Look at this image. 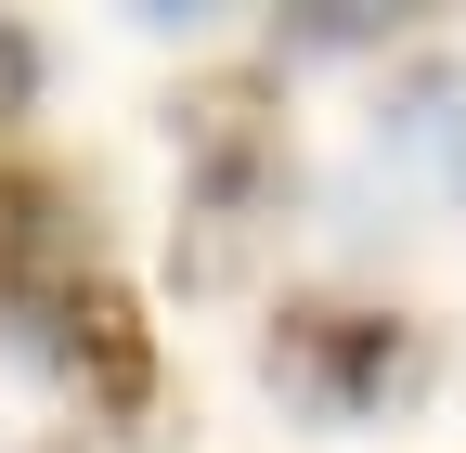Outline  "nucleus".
<instances>
[{
	"mask_svg": "<svg viewBox=\"0 0 466 453\" xmlns=\"http://www.w3.org/2000/svg\"><path fill=\"white\" fill-rule=\"evenodd\" d=\"M39 453H66V440H39Z\"/></svg>",
	"mask_w": 466,
	"mask_h": 453,
	"instance_id": "obj_6",
	"label": "nucleus"
},
{
	"mask_svg": "<svg viewBox=\"0 0 466 453\" xmlns=\"http://www.w3.org/2000/svg\"><path fill=\"white\" fill-rule=\"evenodd\" d=\"M272 388L324 428H363L389 388H415V337L389 311H285L272 324Z\"/></svg>",
	"mask_w": 466,
	"mask_h": 453,
	"instance_id": "obj_2",
	"label": "nucleus"
},
{
	"mask_svg": "<svg viewBox=\"0 0 466 453\" xmlns=\"http://www.w3.org/2000/svg\"><path fill=\"white\" fill-rule=\"evenodd\" d=\"M39 324H52V363H66V376L91 388L104 415H143V402H156V350H143V311L116 298V286H91V272H78L66 298H39Z\"/></svg>",
	"mask_w": 466,
	"mask_h": 453,
	"instance_id": "obj_3",
	"label": "nucleus"
},
{
	"mask_svg": "<svg viewBox=\"0 0 466 453\" xmlns=\"http://www.w3.org/2000/svg\"><path fill=\"white\" fill-rule=\"evenodd\" d=\"M182 156H195V247H182V272H195V286H220V272L247 259V234H259L272 182H285V168H272V130H259V78L195 91Z\"/></svg>",
	"mask_w": 466,
	"mask_h": 453,
	"instance_id": "obj_1",
	"label": "nucleus"
},
{
	"mask_svg": "<svg viewBox=\"0 0 466 453\" xmlns=\"http://www.w3.org/2000/svg\"><path fill=\"white\" fill-rule=\"evenodd\" d=\"M376 156L389 168H428V182L466 195V65H415L389 91V117H376Z\"/></svg>",
	"mask_w": 466,
	"mask_h": 453,
	"instance_id": "obj_4",
	"label": "nucleus"
},
{
	"mask_svg": "<svg viewBox=\"0 0 466 453\" xmlns=\"http://www.w3.org/2000/svg\"><path fill=\"white\" fill-rule=\"evenodd\" d=\"M26 91H39V39L0 26V117H26Z\"/></svg>",
	"mask_w": 466,
	"mask_h": 453,
	"instance_id": "obj_5",
	"label": "nucleus"
}]
</instances>
